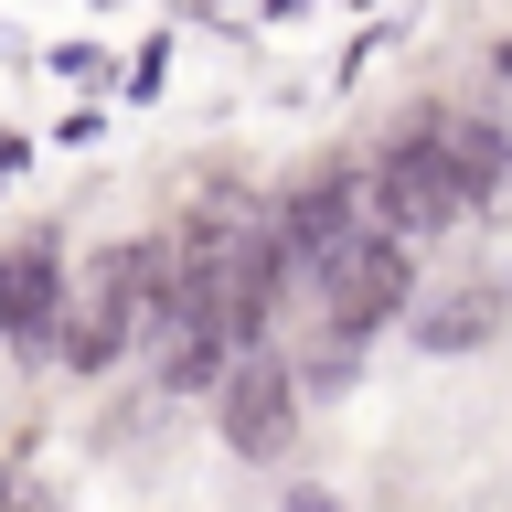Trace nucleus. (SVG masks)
<instances>
[{
	"instance_id": "f257e3e1",
	"label": "nucleus",
	"mask_w": 512,
	"mask_h": 512,
	"mask_svg": "<svg viewBox=\"0 0 512 512\" xmlns=\"http://www.w3.org/2000/svg\"><path fill=\"white\" fill-rule=\"evenodd\" d=\"M160 299H171V278L150 267V246H107L75 288V310H64L54 352L96 374V363H118V342H139V320H160Z\"/></svg>"
},
{
	"instance_id": "f03ea898",
	"label": "nucleus",
	"mask_w": 512,
	"mask_h": 512,
	"mask_svg": "<svg viewBox=\"0 0 512 512\" xmlns=\"http://www.w3.org/2000/svg\"><path fill=\"white\" fill-rule=\"evenodd\" d=\"M288 438H299V384H288V363L246 352V363L224 374V448H235V459H278Z\"/></svg>"
},
{
	"instance_id": "7ed1b4c3",
	"label": "nucleus",
	"mask_w": 512,
	"mask_h": 512,
	"mask_svg": "<svg viewBox=\"0 0 512 512\" xmlns=\"http://www.w3.org/2000/svg\"><path fill=\"white\" fill-rule=\"evenodd\" d=\"M320 299H331L342 331H374V320L406 299V246H395V235H352V246L320 267Z\"/></svg>"
},
{
	"instance_id": "20e7f679",
	"label": "nucleus",
	"mask_w": 512,
	"mask_h": 512,
	"mask_svg": "<svg viewBox=\"0 0 512 512\" xmlns=\"http://www.w3.org/2000/svg\"><path fill=\"white\" fill-rule=\"evenodd\" d=\"M363 192H374L384 235H427V224H448V214H459V192H448V160L427 150V139H395V160H384Z\"/></svg>"
},
{
	"instance_id": "39448f33",
	"label": "nucleus",
	"mask_w": 512,
	"mask_h": 512,
	"mask_svg": "<svg viewBox=\"0 0 512 512\" xmlns=\"http://www.w3.org/2000/svg\"><path fill=\"white\" fill-rule=\"evenodd\" d=\"M416 139L448 160V192H459V203H502V192H512V139H502L491 118L438 107V118H416Z\"/></svg>"
},
{
	"instance_id": "423d86ee",
	"label": "nucleus",
	"mask_w": 512,
	"mask_h": 512,
	"mask_svg": "<svg viewBox=\"0 0 512 512\" xmlns=\"http://www.w3.org/2000/svg\"><path fill=\"white\" fill-rule=\"evenodd\" d=\"M54 288H64L54 246H11L0 256V331H22V352H54V331H64Z\"/></svg>"
},
{
	"instance_id": "0eeeda50",
	"label": "nucleus",
	"mask_w": 512,
	"mask_h": 512,
	"mask_svg": "<svg viewBox=\"0 0 512 512\" xmlns=\"http://www.w3.org/2000/svg\"><path fill=\"white\" fill-rule=\"evenodd\" d=\"M491 320H502V299H491V288H459V299H438V310H427V352H470Z\"/></svg>"
},
{
	"instance_id": "6e6552de",
	"label": "nucleus",
	"mask_w": 512,
	"mask_h": 512,
	"mask_svg": "<svg viewBox=\"0 0 512 512\" xmlns=\"http://www.w3.org/2000/svg\"><path fill=\"white\" fill-rule=\"evenodd\" d=\"M278 512H342V502H331V491H288Z\"/></svg>"
},
{
	"instance_id": "1a4fd4ad",
	"label": "nucleus",
	"mask_w": 512,
	"mask_h": 512,
	"mask_svg": "<svg viewBox=\"0 0 512 512\" xmlns=\"http://www.w3.org/2000/svg\"><path fill=\"white\" fill-rule=\"evenodd\" d=\"M11 512H43V502H11Z\"/></svg>"
},
{
	"instance_id": "9d476101",
	"label": "nucleus",
	"mask_w": 512,
	"mask_h": 512,
	"mask_svg": "<svg viewBox=\"0 0 512 512\" xmlns=\"http://www.w3.org/2000/svg\"><path fill=\"white\" fill-rule=\"evenodd\" d=\"M0 512H11V502H0Z\"/></svg>"
}]
</instances>
